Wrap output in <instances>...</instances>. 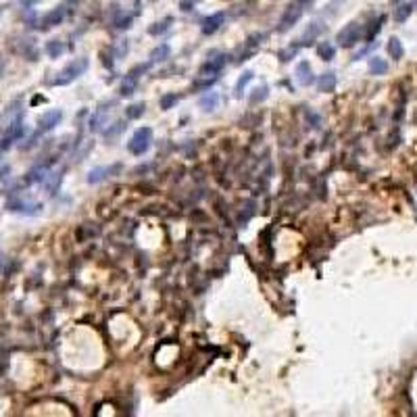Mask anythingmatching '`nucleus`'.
<instances>
[{
  "instance_id": "obj_1",
  "label": "nucleus",
  "mask_w": 417,
  "mask_h": 417,
  "mask_svg": "<svg viewBox=\"0 0 417 417\" xmlns=\"http://www.w3.org/2000/svg\"><path fill=\"white\" fill-rule=\"evenodd\" d=\"M88 65H90V61L88 59H75V61H71L63 71H61L57 77H55V86H67V83H71V82H75L77 77H80L82 73H86V69H88Z\"/></svg>"
},
{
  "instance_id": "obj_2",
  "label": "nucleus",
  "mask_w": 417,
  "mask_h": 417,
  "mask_svg": "<svg viewBox=\"0 0 417 417\" xmlns=\"http://www.w3.org/2000/svg\"><path fill=\"white\" fill-rule=\"evenodd\" d=\"M152 144V129L150 127H138L132 140L127 142V150L134 154V157H142L144 152H148Z\"/></svg>"
},
{
  "instance_id": "obj_3",
  "label": "nucleus",
  "mask_w": 417,
  "mask_h": 417,
  "mask_svg": "<svg viewBox=\"0 0 417 417\" xmlns=\"http://www.w3.org/2000/svg\"><path fill=\"white\" fill-rule=\"evenodd\" d=\"M303 13H305V4L300 2V0H296V2H292L288 9L284 11L282 15V19H280V25H277V32L284 34V32H288V29L292 25H296L298 19L303 17Z\"/></svg>"
},
{
  "instance_id": "obj_4",
  "label": "nucleus",
  "mask_w": 417,
  "mask_h": 417,
  "mask_svg": "<svg viewBox=\"0 0 417 417\" xmlns=\"http://www.w3.org/2000/svg\"><path fill=\"white\" fill-rule=\"evenodd\" d=\"M359 38H361V25L353 21L338 32L336 42H338V46H342V48H351V46H354L359 42Z\"/></svg>"
},
{
  "instance_id": "obj_5",
  "label": "nucleus",
  "mask_w": 417,
  "mask_h": 417,
  "mask_svg": "<svg viewBox=\"0 0 417 417\" xmlns=\"http://www.w3.org/2000/svg\"><path fill=\"white\" fill-rule=\"evenodd\" d=\"M111 106H113L111 103H104L94 111V115H92V119H90L92 132H104V127L109 125V119H111V111H113Z\"/></svg>"
},
{
  "instance_id": "obj_6",
  "label": "nucleus",
  "mask_w": 417,
  "mask_h": 417,
  "mask_svg": "<svg viewBox=\"0 0 417 417\" xmlns=\"http://www.w3.org/2000/svg\"><path fill=\"white\" fill-rule=\"evenodd\" d=\"M146 69H148V65H140V67H136L132 73H129L125 80L121 82V86H119V96L121 98H125V96H132L134 94V90H136V86H138V73L140 71H146Z\"/></svg>"
},
{
  "instance_id": "obj_7",
  "label": "nucleus",
  "mask_w": 417,
  "mask_h": 417,
  "mask_svg": "<svg viewBox=\"0 0 417 417\" xmlns=\"http://www.w3.org/2000/svg\"><path fill=\"white\" fill-rule=\"evenodd\" d=\"M61 119H63V113H61L59 109H52V111H46L42 117H40V121H38V129L40 132H52L59 123H61Z\"/></svg>"
},
{
  "instance_id": "obj_8",
  "label": "nucleus",
  "mask_w": 417,
  "mask_h": 417,
  "mask_svg": "<svg viewBox=\"0 0 417 417\" xmlns=\"http://www.w3.org/2000/svg\"><path fill=\"white\" fill-rule=\"evenodd\" d=\"M65 19V6H55L52 11H48L42 17V21H40V27L42 29H50V27H57V25H61V21Z\"/></svg>"
},
{
  "instance_id": "obj_9",
  "label": "nucleus",
  "mask_w": 417,
  "mask_h": 417,
  "mask_svg": "<svg viewBox=\"0 0 417 417\" xmlns=\"http://www.w3.org/2000/svg\"><path fill=\"white\" fill-rule=\"evenodd\" d=\"M42 205L40 203H25V200H11L9 211L13 213H23V215H38Z\"/></svg>"
},
{
  "instance_id": "obj_10",
  "label": "nucleus",
  "mask_w": 417,
  "mask_h": 417,
  "mask_svg": "<svg viewBox=\"0 0 417 417\" xmlns=\"http://www.w3.org/2000/svg\"><path fill=\"white\" fill-rule=\"evenodd\" d=\"M121 171V165H113V167H94L92 171L88 173V184H98V182H103L104 177H109L113 173H117Z\"/></svg>"
},
{
  "instance_id": "obj_11",
  "label": "nucleus",
  "mask_w": 417,
  "mask_h": 417,
  "mask_svg": "<svg viewBox=\"0 0 417 417\" xmlns=\"http://www.w3.org/2000/svg\"><path fill=\"white\" fill-rule=\"evenodd\" d=\"M223 21H226V13H213L211 17H207L203 21V34L205 36H211L215 34L217 29L223 25Z\"/></svg>"
},
{
  "instance_id": "obj_12",
  "label": "nucleus",
  "mask_w": 417,
  "mask_h": 417,
  "mask_svg": "<svg viewBox=\"0 0 417 417\" xmlns=\"http://www.w3.org/2000/svg\"><path fill=\"white\" fill-rule=\"evenodd\" d=\"M226 63H228V57L226 55H219V57H215V59H208L207 63L200 67V75H215V73H219L223 67H226Z\"/></svg>"
},
{
  "instance_id": "obj_13",
  "label": "nucleus",
  "mask_w": 417,
  "mask_h": 417,
  "mask_svg": "<svg viewBox=\"0 0 417 417\" xmlns=\"http://www.w3.org/2000/svg\"><path fill=\"white\" fill-rule=\"evenodd\" d=\"M296 80L300 86H311L313 83V69L309 61H300L296 65Z\"/></svg>"
},
{
  "instance_id": "obj_14",
  "label": "nucleus",
  "mask_w": 417,
  "mask_h": 417,
  "mask_svg": "<svg viewBox=\"0 0 417 417\" xmlns=\"http://www.w3.org/2000/svg\"><path fill=\"white\" fill-rule=\"evenodd\" d=\"M219 100H221V96H219V92H207V94H203L200 96V100H198V106L203 111H215L219 106Z\"/></svg>"
},
{
  "instance_id": "obj_15",
  "label": "nucleus",
  "mask_w": 417,
  "mask_h": 417,
  "mask_svg": "<svg viewBox=\"0 0 417 417\" xmlns=\"http://www.w3.org/2000/svg\"><path fill=\"white\" fill-rule=\"evenodd\" d=\"M334 88H336V73L334 71H328V73L319 75V80H317L319 92H334Z\"/></svg>"
},
{
  "instance_id": "obj_16",
  "label": "nucleus",
  "mask_w": 417,
  "mask_h": 417,
  "mask_svg": "<svg viewBox=\"0 0 417 417\" xmlns=\"http://www.w3.org/2000/svg\"><path fill=\"white\" fill-rule=\"evenodd\" d=\"M169 55H171V48H169V44H159L157 48L150 52V65H154V63H163V61L169 59Z\"/></svg>"
},
{
  "instance_id": "obj_17",
  "label": "nucleus",
  "mask_w": 417,
  "mask_h": 417,
  "mask_svg": "<svg viewBox=\"0 0 417 417\" xmlns=\"http://www.w3.org/2000/svg\"><path fill=\"white\" fill-rule=\"evenodd\" d=\"M388 55L395 59V61H400L405 55V48H403V44H400L398 38H390L388 40Z\"/></svg>"
},
{
  "instance_id": "obj_18",
  "label": "nucleus",
  "mask_w": 417,
  "mask_h": 417,
  "mask_svg": "<svg viewBox=\"0 0 417 417\" xmlns=\"http://www.w3.org/2000/svg\"><path fill=\"white\" fill-rule=\"evenodd\" d=\"M44 50H46V55H48L50 59H59L65 52V44L61 42V40H50L48 44H46Z\"/></svg>"
},
{
  "instance_id": "obj_19",
  "label": "nucleus",
  "mask_w": 417,
  "mask_h": 417,
  "mask_svg": "<svg viewBox=\"0 0 417 417\" xmlns=\"http://www.w3.org/2000/svg\"><path fill=\"white\" fill-rule=\"evenodd\" d=\"M369 71H372V75H384L388 71V63L380 57H374L369 59Z\"/></svg>"
},
{
  "instance_id": "obj_20",
  "label": "nucleus",
  "mask_w": 417,
  "mask_h": 417,
  "mask_svg": "<svg viewBox=\"0 0 417 417\" xmlns=\"http://www.w3.org/2000/svg\"><path fill=\"white\" fill-rule=\"evenodd\" d=\"M336 55V48H334V44L332 42H321L317 44V57L323 59V61H332Z\"/></svg>"
},
{
  "instance_id": "obj_21",
  "label": "nucleus",
  "mask_w": 417,
  "mask_h": 417,
  "mask_svg": "<svg viewBox=\"0 0 417 417\" xmlns=\"http://www.w3.org/2000/svg\"><path fill=\"white\" fill-rule=\"evenodd\" d=\"M146 111V104L144 103H134V104H129L127 109H125V117L127 119H140L142 115Z\"/></svg>"
},
{
  "instance_id": "obj_22",
  "label": "nucleus",
  "mask_w": 417,
  "mask_h": 417,
  "mask_svg": "<svg viewBox=\"0 0 417 417\" xmlns=\"http://www.w3.org/2000/svg\"><path fill=\"white\" fill-rule=\"evenodd\" d=\"M252 77H254V73H252V71H244V73L240 75V80H238V83H236V96H242V90H244L246 86H249Z\"/></svg>"
},
{
  "instance_id": "obj_23",
  "label": "nucleus",
  "mask_w": 417,
  "mask_h": 417,
  "mask_svg": "<svg viewBox=\"0 0 417 417\" xmlns=\"http://www.w3.org/2000/svg\"><path fill=\"white\" fill-rule=\"evenodd\" d=\"M159 104H161V109H163V111L173 109V106L177 104V96H175V94H165V96H161Z\"/></svg>"
},
{
  "instance_id": "obj_24",
  "label": "nucleus",
  "mask_w": 417,
  "mask_h": 417,
  "mask_svg": "<svg viewBox=\"0 0 417 417\" xmlns=\"http://www.w3.org/2000/svg\"><path fill=\"white\" fill-rule=\"evenodd\" d=\"M265 98H267V86H259L254 90V94H250V104H259Z\"/></svg>"
},
{
  "instance_id": "obj_25",
  "label": "nucleus",
  "mask_w": 417,
  "mask_h": 417,
  "mask_svg": "<svg viewBox=\"0 0 417 417\" xmlns=\"http://www.w3.org/2000/svg\"><path fill=\"white\" fill-rule=\"evenodd\" d=\"M411 11H413V6L411 4H403V6H398L396 9V13H395V19L396 21H405L409 15H411Z\"/></svg>"
},
{
  "instance_id": "obj_26",
  "label": "nucleus",
  "mask_w": 417,
  "mask_h": 417,
  "mask_svg": "<svg viewBox=\"0 0 417 417\" xmlns=\"http://www.w3.org/2000/svg\"><path fill=\"white\" fill-rule=\"evenodd\" d=\"M321 29H323L321 23H311V25L307 27V32H305V38H311V40H313L317 34H321Z\"/></svg>"
},
{
  "instance_id": "obj_27",
  "label": "nucleus",
  "mask_w": 417,
  "mask_h": 417,
  "mask_svg": "<svg viewBox=\"0 0 417 417\" xmlns=\"http://www.w3.org/2000/svg\"><path fill=\"white\" fill-rule=\"evenodd\" d=\"M123 129H125V123H123V121H119V123H115V127H113V129H106V132H104V136H106V138H115L117 134H121Z\"/></svg>"
},
{
  "instance_id": "obj_28",
  "label": "nucleus",
  "mask_w": 417,
  "mask_h": 417,
  "mask_svg": "<svg viewBox=\"0 0 417 417\" xmlns=\"http://www.w3.org/2000/svg\"><path fill=\"white\" fill-rule=\"evenodd\" d=\"M129 23H132V17L127 15V17H123V19L117 21V27H119V29H125V27H129Z\"/></svg>"
},
{
  "instance_id": "obj_29",
  "label": "nucleus",
  "mask_w": 417,
  "mask_h": 417,
  "mask_svg": "<svg viewBox=\"0 0 417 417\" xmlns=\"http://www.w3.org/2000/svg\"><path fill=\"white\" fill-rule=\"evenodd\" d=\"M38 2H42V0H21L23 6H34V4H38Z\"/></svg>"
},
{
  "instance_id": "obj_30",
  "label": "nucleus",
  "mask_w": 417,
  "mask_h": 417,
  "mask_svg": "<svg viewBox=\"0 0 417 417\" xmlns=\"http://www.w3.org/2000/svg\"><path fill=\"white\" fill-rule=\"evenodd\" d=\"M392 2H400V0H392Z\"/></svg>"
},
{
  "instance_id": "obj_31",
  "label": "nucleus",
  "mask_w": 417,
  "mask_h": 417,
  "mask_svg": "<svg viewBox=\"0 0 417 417\" xmlns=\"http://www.w3.org/2000/svg\"><path fill=\"white\" fill-rule=\"evenodd\" d=\"M415 6H417V2H415Z\"/></svg>"
}]
</instances>
